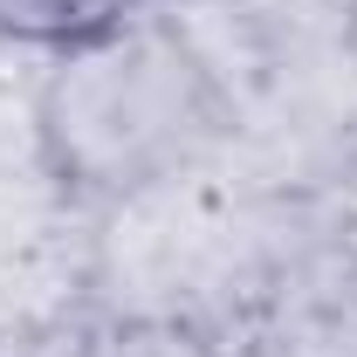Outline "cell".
<instances>
[{"instance_id": "obj_2", "label": "cell", "mask_w": 357, "mask_h": 357, "mask_svg": "<svg viewBox=\"0 0 357 357\" xmlns=\"http://www.w3.org/2000/svg\"><path fill=\"white\" fill-rule=\"evenodd\" d=\"M131 14H137V0H0V42L62 55V48L110 35Z\"/></svg>"}, {"instance_id": "obj_3", "label": "cell", "mask_w": 357, "mask_h": 357, "mask_svg": "<svg viewBox=\"0 0 357 357\" xmlns=\"http://www.w3.org/2000/svg\"><path fill=\"white\" fill-rule=\"evenodd\" d=\"M76 357H185V351H178L172 337H151V330H117V337H96Z\"/></svg>"}, {"instance_id": "obj_1", "label": "cell", "mask_w": 357, "mask_h": 357, "mask_svg": "<svg viewBox=\"0 0 357 357\" xmlns=\"http://www.w3.org/2000/svg\"><path fill=\"white\" fill-rule=\"evenodd\" d=\"M220 83L178 28L117 21L110 35L62 48L35 89V151L62 192L117 199L192 165L220 137Z\"/></svg>"}]
</instances>
